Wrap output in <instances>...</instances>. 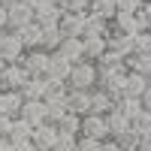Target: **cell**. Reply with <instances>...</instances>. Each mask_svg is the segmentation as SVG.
<instances>
[{"instance_id":"26","label":"cell","mask_w":151,"mask_h":151,"mask_svg":"<svg viewBox=\"0 0 151 151\" xmlns=\"http://www.w3.org/2000/svg\"><path fill=\"white\" fill-rule=\"evenodd\" d=\"M33 124H27L24 118H15L12 121V130H9V139L12 142H24V139H33Z\"/></svg>"},{"instance_id":"19","label":"cell","mask_w":151,"mask_h":151,"mask_svg":"<svg viewBox=\"0 0 151 151\" xmlns=\"http://www.w3.org/2000/svg\"><path fill=\"white\" fill-rule=\"evenodd\" d=\"M18 36H21V42H24V48H27V52H30V48H42V27H40V24H24V27L21 30H15Z\"/></svg>"},{"instance_id":"40","label":"cell","mask_w":151,"mask_h":151,"mask_svg":"<svg viewBox=\"0 0 151 151\" xmlns=\"http://www.w3.org/2000/svg\"><path fill=\"white\" fill-rule=\"evenodd\" d=\"M0 30H9V9L0 6Z\"/></svg>"},{"instance_id":"47","label":"cell","mask_w":151,"mask_h":151,"mask_svg":"<svg viewBox=\"0 0 151 151\" xmlns=\"http://www.w3.org/2000/svg\"><path fill=\"white\" fill-rule=\"evenodd\" d=\"M3 33H6V30H0V40H3Z\"/></svg>"},{"instance_id":"32","label":"cell","mask_w":151,"mask_h":151,"mask_svg":"<svg viewBox=\"0 0 151 151\" xmlns=\"http://www.w3.org/2000/svg\"><path fill=\"white\" fill-rule=\"evenodd\" d=\"M133 55H151V33H136L133 36Z\"/></svg>"},{"instance_id":"2","label":"cell","mask_w":151,"mask_h":151,"mask_svg":"<svg viewBox=\"0 0 151 151\" xmlns=\"http://www.w3.org/2000/svg\"><path fill=\"white\" fill-rule=\"evenodd\" d=\"M24 42H21V36L15 30H6L3 33V40H0V55L6 58V64H21L24 60Z\"/></svg>"},{"instance_id":"30","label":"cell","mask_w":151,"mask_h":151,"mask_svg":"<svg viewBox=\"0 0 151 151\" xmlns=\"http://www.w3.org/2000/svg\"><path fill=\"white\" fill-rule=\"evenodd\" d=\"M64 12H73V15H88L91 12V0H58Z\"/></svg>"},{"instance_id":"4","label":"cell","mask_w":151,"mask_h":151,"mask_svg":"<svg viewBox=\"0 0 151 151\" xmlns=\"http://www.w3.org/2000/svg\"><path fill=\"white\" fill-rule=\"evenodd\" d=\"M9 30H21L24 24H33V6L27 3V0H15V3H9Z\"/></svg>"},{"instance_id":"36","label":"cell","mask_w":151,"mask_h":151,"mask_svg":"<svg viewBox=\"0 0 151 151\" xmlns=\"http://www.w3.org/2000/svg\"><path fill=\"white\" fill-rule=\"evenodd\" d=\"M115 6H118V12H139L142 9L139 0H115Z\"/></svg>"},{"instance_id":"42","label":"cell","mask_w":151,"mask_h":151,"mask_svg":"<svg viewBox=\"0 0 151 151\" xmlns=\"http://www.w3.org/2000/svg\"><path fill=\"white\" fill-rule=\"evenodd\" d=\"M27 3H30L33 12H36V9H42V6H48V3H55V0H27Z\"/></svg>"},{"instance_id":"35","label":"cell","mask_w":151,"mask_h":151,"mask_svg":"<svg viewBox=\"0 0 151 151\" xmlns=\"http://www.w3.org/2000/svg\"><path fill=\"white\" fill-rule=\"evenodd\" d=\"M136 15H139V21H142V30L151 33V3H142V9L136 12Z\"/></svg>"},{"instance_id":"29","label":"cell","mask_w":151,"mask_h":151,"mask_svg":"<svg viewBox=\"0 0 151 151\" xmlns=\"http://www.w3.org/2000/svg\"><path fill=\"white\" fill-rule=\"evenodd\" d=\"M130 127H133L136 133H139L142 139H145V136H151V112H148V109H142L139 115H136V118L130 121Z\"/></svg>"},{"instance_id":"38","label":"cell","mask_w":151,"mask_h":151,"mask_svg":"<svg viewBox=\"0 0 151 151\" xmlns=\"http://www.w3.org/2000/svg\"><path fill=\"white\" fill-rule=\"evenodd\" d=\"M100 151H124V148H121V142H118V139H106L103 145H100Z\"/></svg>"},{"instance_id":"12","label":"cell","mask_w":151,"mask_h":151,"mask_svg":"<svg viewBox=\"0 0 151 151\" xmlns=\"http://www.w3.org/2000/svg\"><path fill=\"white\" fill-rule=\"evenodd\" d=\"M106 42H109V52H115L121 58H130L133 55V36L130 33H121V30L112 27V33L106 36Z\"/></svg>"},{"instance_id":"48","label":"cell","mask_w":151,"mask_h":151,"mask_svg":"<svg viewBox=\"0 0 151 151\" xmlns=\"http://www.w3.org/2000/svg\"><path fill=\"white\" fill-rule=\"evenodd\" d=\"M139 3H151V0H139Z\"/></svg>"},{"instance_id":"31","label":"cell","mask_w":151,"mask_h":151,"mask_svg":"<svg viewBox=\"0 0 151 151\" xmlns=\"http://www.w3.org/2000/svg\"><path fill=\"white\" fill-rule=\"evenodd\" d=\"M118 142H121V148H124V151H139V145H142V136H139V133H136V130L130 127V130H124V133L118 136Z\"/></svg>"},{"instance_id":"46","label":"cell","mask_w":151,"mask_h":151,"mask_svg":"<svg viewBox=\"0 0 151 151\" xmlns=\"http://www.w3.org/2000/svg\"><path fill=\"white\" fill-rule=\"evenodd\" d=\"M9 3H15V0H0V6H9Z\"/></svg>"},{"instance_id":"17","label":"cell","mask_w":151,"mask_h":151,"mask_svg":"<svg viewBox=\"0 0 151 151\" xmlns=\"http://www.w3.org/2000/svg\"><path fill=\"white\" fill-rule=\"evenodd\" d=\"M109 33H112V21L88 12V18H85V40H91V36H109Z\"/></svg>"},{"instance_id":"18","label":"cell","mask_w":151,"mask_h":151,"mask_svg":"<svg viewBox=\"0 0 151 151\" xmlns=\"http://www.w3.org/2000/svg\"><path fill=\"white\" fill-rule=\"evenodd\" d=\"M85 18H88V15H73V12H64V18H60L58 27L64 30V36H82V40H85Z\"/></svg>"},{"instance_id":"44","label":"cell","mask_w":151,"mask_h":151,"mask_svg":"<svg viewBox=\"0 0 151 151\" xmlns=\"http://www.w3.org/2000/svg\"><path fill=\"white\" fill-rule=\"evenodd\" d=\"M139 151H151V136H145V139H142V145H139Z\"/></svg>"},{"instance_id":"14","label":"cell","mask_w":151,"mask_h":151,"mask_svg":"<svg viewBox=\"0 0 151 151\" xmlns=\"http://www.w3.org/2000/svg\"><path fill=\"white\" fill-rule=\"evenodd\" d=\"M60 18H64V9H60L58 0L42 6V9H36V15H33V21L40 24V27H55V24H60Z\"/></svg>"},{"instance_id":"27","label":"cell","mask_w":151,"mask_h":151,"mask_svg":"<svg viewBox=\"0 0 151 151\" xmlns=\"http://www.w3.org/2000/svg\"><path fill=\"white\" fill-rule=\"evenodd\" d=\"M58 130L64 136H82V118L73 115V112H67V115L58 121Z\"/></svg>"},{"instance_id":"20","label":"cell","mask_w":151,"mask_h":151,"mask_svg":"<svg viewBox=\"0 0 151 151\" xmlns=\"http://www.w3.org/2000/svg\"><path fill=\"white\" fill-rule=\"evenodd\" d=\"M148 85H151V79H145V76H139V73H127V79H124V94L142 100V94L148 91Z\"/></svg>"},{"instance_id":"6","label":"cell","mask_w":151,"mask_h":151,"mask_svg":"<svg viewBox=\"0 0 151 151\" xmlns=\"http://www.w3.org/2000/svg\"><path fill=\"white\" fill-rule=\"evenodd\" d=\"M82 136H91V139H100V142H106L112 139L109 136V124H106V115H85L82 118Z\"/></svg>"},{"instance_id":"16","label":"cell","mask_w":151,"mask_h":151,"mask_svg":"<svg viewBox=\"0 0 151 151\" xmlns=\"http://www.w3.org/2000/svg\"><path fill=\"white\" fill-rule=\"evenodd\" d=\"M48 91H52V85H48L45 76H30L27 85L21 88L24 100H45V94H48Z\"/></svg>"},{"instance_id":"49","label":"cell","mask_w":151,"mask_h":151,"mask_svg":"<svg viewBox=\"0 0 151 151\" xmlns=\"http://www.w3.org/2000/svg\"><path fill=\"white\" fill-rule=\"evenodd\" d=\"M0 94H3V85H0Z\"/></svg>"},{"instance_id":"25","label":"cell","mask_w":151,"mask_h":151,"mask_svg":"<svg viewBox=\"0 0 151 151\" xmlns=\"http://www.w3.org/2000/svg\"><path fill=\"white\" fill-rule=\"evenodd\" d=\"M64 40H67V36H64V30H60L58 24H55V27H42V48H45V52H58Z\"/></svg>"},{"instance_id":"41","label":"cell","mask_w":151,"mask_h":151,"mask_svg":"<svg viewBox=\"0 0 151 151\" xmlns=\"http://www.w3.org/2000/svg\"><path fill=\"white\" fill-rule=\"evenodd\" d=\"M0 151H15V142L9 136H0Z\"/></svg>"},{"instance_id":"8","label":"cell","mask_w":151,"mask_h":151,"mask_svg":"<svg viewBox=\"0 0 151 151\" xmlns=\"http://www.w3.org/2000/svg\"><path fill=\"white\" fill-rule=\"evenodd\" d=\"M21 109H24V94L21 91H3L0 94V115L21 118Z\"/></svg>"},{"instance_id":"22","label":"cell","mask_w":151,"mask_h":151,"mask_svg":"<svg viewBox=\"0 0 151 151\" xmlns=\"http://www.w3.org/2000/svg\"><path fill=\"white\" fill-rule=\"evenodd\" d=\"M106 52H109L106 36H91V40H85V60H94V64H97Z\"/></svg>"},{"instance_id":"37","label":"cell","mask_w":151,"mask_h":151,"mask_svg":"<svg viewBox=\"0 0 151 151\" xmlns=\"http://www.w3.org/2000/svg\"><path fill=\"white\" fill-rule=\"evenodd\" d=\"M12 121H15V118L0 115V136H9V130H12Z\"/></svg>"},{"instance_id":"28","label":"cell","mask_w":151,"mask_h":151,"mask_svg":"<svg viewBox=\"0 0 151 151\" xmlns=\"http://www.w3.org/2000/svg\"><path fill=\"white\" fill-rule=\"evenodd\" d=\"M91 12L100 15V18H106V21H115L118 6H115V0H91Z\"/></svg>"},{"instance_id":"34","label":"cell","mask_w":151,"mask_h":151,"mask_svg":"<svg viewBox=\"0 0 151 151\" xmlns=\"http://www.w3.org/2000/svg\"><path fill=\"white\" fill-rule=\"evenodd\" d=\"M100 139H91V136H79V142H76V151H100Z\"/></svg>"},{"instance_id":"45","label":"cell","mask_w":151,"mask_h":151,"mask_svg":"<svg viewBox=\"0 0 151 151\" xmlns=\"http://www.w3.org/2000/svg\"><path fill=\"white\" fill-rule=\"evenodd\" d=\"M6 67H9V64H6V58H3V55H0V73H3Z\"/></svg>"},{"instance_id":"10","label":"cell","mask_w":151,"mask_h":151,"mask_svg":"<svg viewBox=\"0 0 151 151\" xmlns=\"http://www.w3.org/2000/svg\"><path fill=\"white\" fill-rule=\"evenodd\" d=\"M58 136H60V130H58V124H42V127H36L33 130V145L40 148V151H52L55 148V142H58Z\"/></svg>"},{"instance_id":"43","label":"cell","mask_w":151,"mask_h":151,"mask_svg":"<svg viewBox=\"0 0 151 151\" xmlns=\"http://www.w3.org/2000/svg\"><path fill=\"white\" fill-rule=\"evenodd\" d=\"M142 106H145V109H148V112H151V85H148V91H145V94H142Z\"/></svg>"},{"instance_id":"9","label":"cell","mask_w":151,"mask_h":151,"mask_svg":"<svg viewBox=\"0 0 151 151\" xmlns=\"http://www.w3.org/2000/svg\"><path fill=\"white\" fill-rule=\"evenodd\" d=\"M115 106H118L115 94L103 91V88H94V91H91V112H94V115H109Z\"/></svg>"},{"instance_id":"39","label":"cell","mask_w":151,"mask_h":151,"mask_svg":"<svg viewBox=\"0 0 151 151\" xmlns=\"http://www.w3.org/2000/svg\"><path fill=\"white\" fill-rule=\"evenodd\" d=\"M15 151H40L33 145V139H24V142H15Z\"/></svg>"},{"instance_id":"1","label":"cell","mask_w":151,"mask_h":151,"mask_svg":"<svg viewBox=\"0 0 151 151\" xmlns=\"http://www.w3.org/2000/svg\"><path fill=\"white\" fill-rule=\"evenodd\" d=\"M100 85V67L94 60H82V64H73V73L67 79L70 91H94Z\"/></svg>"},{"instance_id":"23","label":"cell","mask_w":151,"mask_h":151,"mask_svg":"<svg viewBox=\"0 0 151 151\" xmlns=\"http://www.w3.org/2000/svg\"><path fill=\"white\" fill-rule=\"evenodd\" d=\"M124 64H127V73H139L145 79H151V55H130Z\"/></svg>"},{"instance_id":"3","label":"cell","mask_w":151,"mask_h":151,"mask_svg":"<svg viewBox=\"0 0 151 151\" xmlns=\"http://www.w3.org/2000/svg\"><path fill=\"white\" fill-rule=\"evenodd\" d=\"M48 64H52V52H45V48H30V52H24V60H21V67L30 76H45Z\"/></svg>"},{"instance_id":"5","label":"cell","mask_w":151,"mask_h":151,"mask_svg":"<svg viewBox=\"0 0 151 151\" xmlns=\"http://www.w3.org/2000/svg\"><path fill=\"white\" fill-rule=\"evenodd\" d=\"M30 73L24 70L21 64H9L3 73H0V85H3V91H21L24 85H27Z\"/></svg>"},{"instance_id":"33","label":"cell","mask_w":151,"mask_h":151,"mask_svg":"<svg viewBox=\"0 0 151 151\" xmlns=\"http://www.w3.org/2000/svg\"><path fill=\"white\" fill-rule=\"evenodd\" d=\"M76 142H79V136H64V133H60L52 151H76Z\"/></svg>"},{"instance_id":"11","label":"cell","mask_w":151,"mask_h":151,"mask_svg":"<svg viewBox=\"0 0 151 151\" xmlns=\"http://www.w3.org/2000/svg\"><path fill=\"white\" fill-rule=\"evenodd\" d=\"M67 112H73V115H91V91H70L67 94Z\"/></svg>"},{"instance_id":"21","label":"cell","mask_w":151,"mask_h":151,"mask_svg":"<svg viewBox=\"0 0 151 151\" xmlns=\"http://www.w3.org/2000/svg\"><path fill=\"white\" fill-rule=\"evenodd\" d=\"M106 124H109V136L112 139H118L124 130H130V118L124 115V112H118V109H112L106 115Z\"/></svg>"},{"instance_id":"7","label":"cell","mask_w":151,"mask_h":151,"mask_svg":"<svg viewBox=\"0 0 151 151\" xmlns=\"http://www.w3.org/2000/svg\"><path fill=\"white\" fill-rule=\"evenodd\" d=\"M21 118L27 121V124H33V127H42V124H48V109H45V100H24Z\"/></svg>"},{"instance_id":"15","label":"cell","mask_w":151,"mask_h":151,"mask_svg":"<svg viewBox=\"0 0 151 151\" xmlns=\"http://www.w3.org/2000/svg\"><path fill=\"white\" fill-rule=\"evenodd\" d=\"M112 27L121 30V33H130V36L145 33V30H142V21H139V15H136V12H118L115 21H112Z\"/></svg>"},{"instance_id":"13","label":"cell","mask_w":151,"mask_h":151,"mask_svg":"<svg viewBox=\"0 0 151 151\" xmlns=\"http://www.w3.org/2000/svg\"><path fill=\"white\" fill-rule=\"evenodd\" d=\"M58 52L64 55L70 64H82V60H85V40H82V36H67Z\"/></svg>"},{"instance_id":"24","label":"cell","mask_w":151,"mask_h":151,"mask_svg":"<svg viewBox=\"0 0 151 151\" xmlns=\"http://www.w3.org/2000/svg\"><path fill=\"white\" fill-rule=\"evenodd\" d=\"M115 109H118V112H124V115H127V118L133 121V118L139 115V112H142L145 106H142V100H139V97H127V94H121V97H118V106H115Z\"/></svg>"}]
</instances>
